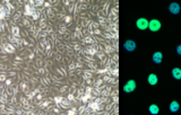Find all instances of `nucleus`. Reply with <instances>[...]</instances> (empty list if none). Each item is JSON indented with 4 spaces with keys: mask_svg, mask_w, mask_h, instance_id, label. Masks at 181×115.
Here are the masks:
<instances>
[{
    "mask_svg": "<svg viewBox=\"0 0 181 115\" xmlns=\"http://www.w3.org/2000/svg\"><path fill=\"white\" fill-rule=\"evenodd\" d=\"M5 19H7V17H6V15H5L3 12H1L0 13V22H3Z\"/></svg>",
    "mask_w": 181,
    "mask_h": 115,
    "instance_id": "a211bd4d",
    "label": "nucleus"
},
{
    "mask_svg": "<svg viewBox=\"0 0 181 115\" xmlns=\"http://www.w3.org/2000/svg\"><path fill=\"white\" fill-rule=\"evenodd\" d=\"M148 111H149V113H151L152 115H157L158 113H160V108H158V106L155 105V104H152V105L149 106Z\"/></svg>",
    "mask_w": 181,
    "mask_h": 115,
    "instance_id": "f8f14e48",
    "label": "nucleus"
},
{
    "mask_svg": "<svg viewBox=\"0 0 181 115\" xmlns=\"http://www.w3.org/2000/svg\"><path fill=\"white\" fill-rule=\"evenodd\" d=\"M177 53H178L179 55H181V44L178 45V48H177Z\"/></svg>",
    "mask_w": 181,
    "mask_h": 115,
    "instance_id": "412c9836",
    "label": "nucleus"
},
{
    "mask_svg": "<svg viewBox=\"0 0 181 115\" xmlns=\"http://www.w3.org/2000/svg\"><path fill=\"white\" fill-rule=\"evenodd\" d=\"M19 88L22 90H24V91H26V88H27L26 82H19Z\"/></svg>",
    "mask_w": 181,
    "mask_h": 115,
    "instance_id": "f3484780",
    "label": "nucleus"
},
{
    "mask_svg": "<svg viewBox=\"0 0 181 115\" xmlns=\"http://www.w3.org/2000/svg\"><path fill=\"white\" fill-rule=\"evenodd\" d=\"M21 15H22L21 10H17V12H16V14L14 15V17H13L14 22H17V20H19V19H21Z\"/></svg>",
    "mask_w": 181,
    "mask_h": 115,
    "instance_id": "ddd939ff",
    "label": "nucleus"
},
{
    "mask_svg": "<svg viewBox=\"0 0 181 115\" xmlns=\"http://www.w3.org/2000/svg\"><path fill=\"white\" fill-rule=\"evenodd\" d=\"M10 34L13 35L14 37L21 38V28L17 25H14L10 27Z\"/></svg>",
    "mask_w": 181,
    "mask_h": 115,
    "instance_id": "0eeeda50",
    "label": "nucleus"
},
{
    "mask_svg": "<svg viewBox=\"0 0 181 115\" xmlns=\"http://www.w3.org/2000/svg\"><path fill=\"white\" fill-rule=\"evenodd\" d=\"M147 81H148V84H149L151 86H154V85L157 84L158 78H157V76L154 75V73H151V75L148 76V78H147Z\"/></svg>",
    "mask_w": 181,
    "mask_h": 115,
    "instance_id": "9d476101",
    "label": "nucleus"
},
{
    "mask_svg": "<svg viewBox=\"0 0 181 115\" xmlns=\"http://www.w3.org/2000/svg\"><path fill=\"white\" fill-rule=\"evenodd\" d=\"M123 49L128 52L135 51V49H136V43H135L132 39H128V41H126V42L123 43Z\"/></svg>",
    "mask_w": 181,
    "mask_h": 115,
    "instance_id": "7ed1b4c3",
    "label": "nucleus"
},
{
    "mask_svg": "<svg viewBox=\"0 0 181 115\" xmlns=\"http://www.w3.org/2000/svg\"><path fill=\"white\" fill-rule=\"evenodd\" d=\"M0 46H2L3 49H5V51L7 52L8 54H10V53H15V51H16V48L14 46L12 43H3V44H1Z\"/></svg>",
    "mask_w": 181,
    "mask_h": 115,
    "instance_id": "423d86ee",
    "label": "nucleus"
},
{
    "mask_svg": "<svg viewBox=\"0 0 181 115\" xmlns=\"http://www.w3.org/2000/svg\"><path fill=\"white\" fill-rule=\"evenodd\" d=\"M170 111L172 112V113H176V112H178L179 111V108H180V105H179V103L177 102V101H173V102L170 103Z\"/></svg>",
    "mask_w": 181,
    "mask_h": 115,
    "instance_id": "1a4fd4ad",
    "label": "nucleus"
},
{
    "mask_svg": "<svg viewBox=\"0 0 181 115\" xmlns=\"http://www.w3.org/2000/svg\"><path fill=\"white\" fill-rule=\"evenodd\" d=\"M135 89H136V82H135V80L127 81V84L123 86V91L125 93H132Z\"/></svg>",
    "mask_w": 181,
    "mask_h": 115,
    "instance_id": "f03ea898",
    "label": "nucleus"
},
{
    "mask_svg": "<svg viewBox=\"0 0 181 115\" xmlns=\"http://www.w3.org/2000/svg\"><path fill=\"white\" fill-rule=\"evenodd\" d=\"M152 59H153V62H154V63L160 64L161 62H162V59H163V54H162L161 52H155V53L153 54Z\"/></svg>",
    "mask_w": 181,
    "mask_h": 115,
    "instance_id": "6e6552de",
    "label": "nucleus"
},
{
    "mask_svg": "<svg viewBox=\"0 0 181 115\" xmlns=\"http://www.w3.org/2000/svg\"><path fill=\"white\" fill-rule=\"evenodd\" d=\"M5 84H6V86H7V87L13 86V79H12V78H8V79L5 81Z\"/></svg>",
    "mask_w": 181,
    "mask_h": 115,
    "instance_id": "dca6fc26",
    "label": "nucleus"
},
{
    "mask_svg": "<svg viewBox=\"0 0 181 115\" xmlns=\"http://www.w3.org/2000/svg\"><path fill=\"white\" fill-rule=\"evenodd\" d=\"M169 10H170V13L173 14V15L179 14L180 13V6H179V3H177V2H172V3H170V6H169Z\"/></svg>",
    "mask_w": 181,
    "mask_h": 115,
    "instance_id": "39448f33",
    "label": "nucleus"
},
{
    "mask_svg": "<svg viewBox=\"0 0 181 115\" xmlns=\"http://www.w3.org/2000/svg\"><path fill=\"white\" fill-rule=\"evenodd\" d=\"M148 28H149L152 32H157V31H160V28H161V23H160V20H157V19H152V20L149 22Z\"/></svg>",
    "mask_w": 181,
    "mask_h": 115,
    "instance_id": "20e7f679",
    "label": "nucleus"
},
{
    "mask_svg": "<svg viewBox=\"0 0 181 115\" xmlns=\"http://www.w3.org/2000/svg\"><path fill=\"white\" fill-rule=\"evenodd\" d=\"M136 26H137V28H138V29H141V31H145V29H147V28H148V26H149V22H148L146 18H139V19L136 22Z\"/></svg>",
    "mask_w": 181,
    "mask_h": 115,
    "instance_id": "f257e3e1",
    "label": "nucleus"
},
{
    "mask_svg": "<svg viewBox=\"0 0 181 115\" xmlns=\"http://www.w3.org/2000/svg\"><path fill=\"white\" fill-rule=\"evenodd\" d=\"M8 75H9V77H17L18 73H17L16 71H9V72H8Z\"/></svg>",
    "mask_w": 181,
    "mask_h": 115,
    "instance_id": "6ab92c4d",
    "label": "nucleus"
},
{
    "mask_svg": "<svg viewBox=\"0 0 181 115\" xmlns=\"http://www.w3.org/2000/svg\"><path fill=\"white\" fill-rule=\"evenodd\" d=\"M0 73H1V71H0Z\"/></svg>",
    "mask_w": 181,
    "mask_h": 115,
    "instance_id": "b1692460",
    "label": "nucleus"
},
{
    "mask_svg": "<svg viewBox=\"0 0 181 115\" xmlns=\"http://www.w3.org/2000/svg\"><path fill=\"white\" fill-rule=\"evenodd\" d=\"M23 25L27 26V27H28V26H29V22H28L27 19H24V20H23Z\"/></svg>",
    "mask_w": 181,
    "mask_h": 115,
    "instance_id": "aec40b11",
    "label": "nucleus"
},
{
    "mask_svg": "<svg viewBox=\"0 0 181 115\" xmlns=\"http://www.w3.org/2000/svg\"><path fill=\"white\" fill-rule=\"evenodd\" d=\"M8 78H7V73L6 72H1L0 73V82H3V81H6Z\"/></svg>",
    "mask_w": 181,
    "mask_h": 115,
    "instance_id": "2eb2a0df",
    "label": "nucleus"
},
{
    "mask_svg": "<svg viewBox=\"0 0 181 115\" xmlns=\"http://www.w3.org/2000/svg\"><path fill=\"white\" fill-rule=\"evenodd\" d=\"M24 8H25V13H24V15H25L26 17H27V16H31V14H32V9H31V7H29L28 5H26Z\"/></svg>",
    "mask_w": 181,
    "mask_h": 115,
    "instance_id": "4468645a",
    "label": "nucleus"
},
{
    "mask_svg": "<svg viewBox=\"0 0 181 115\" xmlns=\"http://www.w3.org/2000/svg\"><path fill=\"white\" fill-rule=\"evenodd\" d=\"M22 44H23V45H27V44H28V42H27L26 39H22Z\"/></svg>",
    "mask_w": 181,
    "mask_h": 115,
    "instance_id": "4be33fe9",
    "label": "nucleus"
},
{
    "mask_svg": "<svg viewBox=\"0 0 181 115\" xmlns=\"http://www.w3.org/2000/svg\"><path fill=\"white\" fill-rule=\"evenodd\" d=\"M25 115H32V113L31 112H27V113H25Z\"/></svg>",
    "mask_w": 181,
    "mask_h": 115,
    "instance_id": "5701e85b",
    "label": "nucleus"
},
{
    "mask_svg": "<svg viewBox=\"0 0 181 115\" xmlns=\"http://www.w3.org/2000/svg\"><path fill=\"white\" fill-rule=\"evenodd\" d=\"M172 76L174 79L180 80L181 79V69L180 68H173L172 69Z\"/></svg>",
    "mask_w": 181,
    "mask_h": 115,
    "instance_id": "9b49d317",
    "label": "nucleus"
}]
</instances>
